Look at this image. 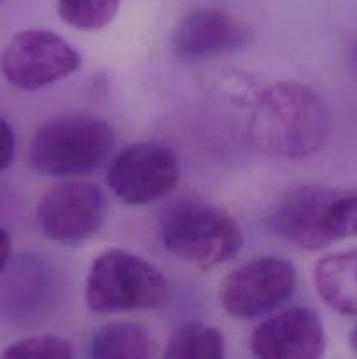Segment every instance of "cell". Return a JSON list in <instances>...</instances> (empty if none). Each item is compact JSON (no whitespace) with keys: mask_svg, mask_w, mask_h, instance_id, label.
<instances>
[{"mask_svg":"<svg viewBox=\"0 0 357 359\" xmlns=\"http://www.w3.org/2000/svg\"><path fill=\"white\" fill-rule=\"evenodd\" d=\"M90 353L97 359H147L156 354V346L142 325L119 321L94 333Z\"/></svg>","mask_w":357,"mask_h":359,"instance_id":"cell-13","label":"cell"},{"mask_svg":"<svg viewBox=\"0 0 357 359\" xmlns=\"http://www.w3.org/2000/svg\"><path fill=\"white\" fill-rule=\"evenodd\" d=\"M4 358H48L69 359L74 356L70 342L52 335H38L10 344L2 354Z\"/></svg>","mask_w":357,"mask_h":359,"instance_id":"cell-16","label":"cell"},{"mask_svg":"<svg viewBox=\"0 0 357 359\" xmlns=\"http://www.w3.org/2000/svg\"><path fill=\"white\" fill-rule=\"evenodd\" d=\"M181 179L178 160L170 147L139 142L125 147L107 172L111 191L121 202L144 205L168 195Z\"/></svg>","mask_w":357,"mask_h":359,"instance_id":"cell-9","label":"cell"},{"mask_svg":"<svg viewBox=\"0 0 357 359\" xmlns=\"http://www.w3.org/2000/svg\"><path fill=\"white\" fill-rule=\"evenodd\" d=\"M247 28L217 9H198L181 21L174 34V49L182 58H209L241 49Z\"/></svg>","mask_w":357,"mask_h":359,"instance_id":"cell-11","label":"cell"},{"mask_svg":"<svg viewBox=\"0 0 357 359\" xmlns=\"http://www.w3.org/2000/svg\"><path fill=\"white\" fill-rule=\"evenodd\" d=\"M296 283L293 263L266 256L233 270L220 284L219 300L233 318L254 319L286 304L294 294Z\"/></svg>","mask_w":357,"mask_h":359,"instance_id":"cell-7","label":"cell"},{"mask_svg":"<svg viewBox=\"0 0 357 359\" xmlns=\"http://www.w3.org/2000/svg\"><path fill=\"white\" fill-rule=\"evenodd\" d=\"M10 252H13V241H10V235L7 233L4 228H0V276H2L7 263H9Z\"/></svg>","mask_w":357,"mask_h":359,"instance_id":"cell-18","label":"cell"},{"mask_svg":"<svg viewBox=\"0 0 357 359\" xmlns=\"http://www.w3.org/2000/svg\"><path fill=\"white\" fill-rule=\"evenodd\" d=\"M79 67L77 49L49 30L20 32L0 53V72L18 90H41L72 76Z\"/></svg>","mask_w":357,"mask_h":359,"instance_id":"cell-6","label":"cell"},{"mask_svg":"<svg viewBox=\"0 0 357 359\" xmlns=\"http://www.w3.org/2000/svg\"><path fill=\"white\" fill-rule=\"evenodd\" d=\"M107 216V200L94 182L63 181L37 207L42 233L63 245H79L98 233Z\"/></svg>","mask_w":357,"mask_h":359,"instance_id":"cell-8","label":"cell"},{"mask_svg":"<svg viewBox=\"0 0 357 359\" xmlns=\"http://www.w3.org/2000/svg\"><path fill=\"white\" fill-rule=\"evenodd\" d=\"M114 147V130L104 119L72 114L52 119L35 132L30 165L51 177H74L97 170Z\"/></svg>","mask_w":357,"mask_h":359,"instance_id":"cell-3","label":"cell"},{"mask_svg":"<svg viewBox=\"0 0 357 359\" xmlns=\"http://www.w3.org/2000/svg\"><path fill=\"white\" fill-rule=\"evenodd\" d=\"M164 273L147 259L122 249H111L98 256L86 280V304L93 312L149 311L167 302Z\"/></svg>","mask_w":357,"mask_h":359,"instance_id":"cell-4","label":"cell"},{"mask_svg":"<svg viewBox=\"0 0 357 359\" xmlns=\"http://www.w3.org/2000/svg\"><path fill=\"white\" fill-rule=\"evenodd\" d=\"M356 212L357 188L308 184L290 191L279 203L272 216V228L284 241L317 251L352 237Z\"/></svg>","mask_w":357,"mask_h":359,"instance_id":"cell-2","label":"cell"},{"mask_svg":"<svg viewBox=\"0 0 357 359\" xmlns=\"http://www.w3.org/2000/svg\"><path fill=\"white\" fill-rule=\"evenodd\" d=\"M164 358L220 359L224 358V337L219 330L210 325L186 323L172 333Z\"/></svg>","mask_w":357,"mask_h":359,"instance_id":"cell-14","label":"cell"},{"mask_svg":"<svg viewBox=\"0 0 357 359\" xmlns=\"http://www.w3.org/2000/svg\"><path fill=\"white\" fill-rule=\"evenodd\" d=\"M119 2L121 0H56L59 18L83 32L107 27L118 14Z\"/></svg>","mask_w":357,"mask_h":359,"instance_id":"cell-15","label":"cell"},{"mask_svg":"<svg viewBox=\"0 0 357 359\" xmlns=\"http://www.w3.org/2000/svg\"><path fill=\"white\" fill-rule=\"evenodd\" d=\"M14 156V133L9 123L0 118V172L6 170Z\"/></svg>","mask_w":357,"mask_h":359,"instance_id":"cell-17","label":"cell"},{"mask_svg":"<svg viewBox=\"0 0 357 359\" xmlns=\"http://www.w3.org/2000/svg\"><path fill=\"white\" fill-rule=\"evenodd\" d=\"M251 351L262 359H315L326 351V332L314 309L294 307L262 321L251 337Z\"/></svg>","mask_w":357,"mask_h":359,"instance_id":"cell-10","label":"cell"},{"mask_svg":"<svg viewBox=\"0 0 357 359\" xmlns=\"http://www.w3.org/2000/svg\"><path fill=\"white\" fill-rule=\"evenodd\" d=\"M329 133L328 105L314 90L294 81L259 91L247 121L252 146L275 158L310 156L328 142Z\"/></svg>","mask_w":357,"mask_h":359,"instance_id":"cell-1","label":"cell"},{"mask_svg":"<svg viewBox=\"0 0 357 359\" xmlns=\"http://www.w3.org/2000/svg\"><path fill=\"white\" fill-rule=\"evenodd\" d=\"M161 238L168 252L202 270L237 258L244 245L241 228L230 214L198 202L170 210L161 224Z\"/></svg>","mask_w":357,"mask_h":359,"instance_id":"cell-5","label":"cell"},{"mask_svg":"<svg viewBox=\"0 0 357 359\" xmlns=\"http://www.w3.org/2000/svg\"><path fill=\"white\" fill-rule=\"evenodd\" d=\"M352 65H354V70L357 72V41H356V44H354V49H352Z\"/></svg>","mask_w":357,"mask_h":359,"instance_id":"cell-19","label":"cell"},{"mask_svg":"<svg viewBox=\"0 0 357 359\" xmlns=\"http://www.w3.org/2000/svg\"><path fill=\"white\" fill-rule=\"evenodd\" d=\"M0 2H4V0H0Z\"/></svg>","mask_w":357,"mask_h":359,"instance_id":"cell-20","label":"cell"},{"mask_svg":"<svg viewBox=\"0 0 357 359\" xmlns=\"http://www.w3.org/2000/svg\"><path fill=\"white\" fill-rule=\"evenodd\" d=\"M317 293L332 309L345 316H357V249L336 252L315 265Z\"/></svg>","mask_w":357,"mask_h":359,"instance_id":"cell-12","label":"cell"}]
</instances>
